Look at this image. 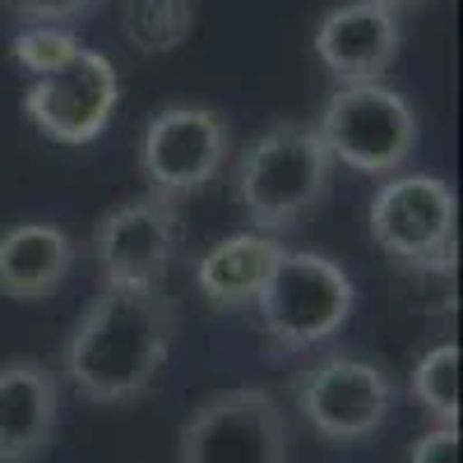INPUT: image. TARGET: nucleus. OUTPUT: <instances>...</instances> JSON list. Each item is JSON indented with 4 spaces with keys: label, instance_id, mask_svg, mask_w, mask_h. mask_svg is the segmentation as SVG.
<instances>
[{
    "label": "nucleus",
    "instance_id": "f257e3e1",
    "mask_svg": "<svg viewBox=\"0 0 463 463\" xmlns=\"http://www.w3.org/2000/svg\"><path fill=\"white\" fill-rule=\"evenodd\" d=\"M176 343V301L167 288H98L74 334L65 338L61 375L70 390L121 408L158 384Z\"/></svg>",
    "mask_w": 463,
    "mask_h": 463
},
{
    "label": "nucleus",
    "instance_id": "f03ea898",
    "mask_svg": "<svg viewBox=\"0 0 463 463\" xmlns=\"http://www.w3.org/2000/svg\"><path fill=\"white\" fill-rule=\"evenodd\" d=\"M334 176V158L316 126L306 121H274L260 130L246 148H237L232 163V200L246 213L255 232H279L297 227L311 213Z\"/></svg>",
    "mask_w": 463,
    "mask_h": 463
},
{
    "label": "nucleus",
    "instance_id": "7ed1b4c3",
    "mask_svg": "<svg viewBox=\"0 0 463 463\" xmlns=\"http://www.w3.org/2000/svg\"><path fill=\"white\" fill-rule=\"evenodd\" d=\"M353 306L357 288L338 260L316 250H283L250 311H260L274 353H311L353 320Z\"/></svg>",
    "mask_w": 463,
    "mask_h": 463
},
{
    "label": "nucleus",
    "instance_id": "20e7f679",
    "mask_svg": "<svg viewBox=\"0 0 463 463\" xmlns=\"http://www.w3.org/2000/svg\"><path fill=\"white\" fill-rule=\"evenodd\" d=\"M316 135L325 139L334 163L380 181L403 172L417 153V111L384 80L338 84L320 107Z\"/></svg>",
    "mask_w": 463,
    "mask_h": 463
},
{
    "label": "nucleus",
    "instance_id": "39448f33",
    "mask_svg": "<svg viewBox=\"0 0 463 463\" xmlns=\"http://www.w3.org/2000/svg\"><path fill=\"white\" fill-rule=\"evenodd\" d=\"M458 200L449 181L431 172L380 176L371 195V241L403 269L449 274L458 255Z\"/></svg>",
    "mask_w": 463,
    "mask_h": 463
},
{
    "label": "nucleus",
    "instance_id": "423d86ee",
    "mask_svg": "<svg viewBox=\"0 0 463 463\" xmlns=\"http://www.w3.org/2000/svg\"><path fill=\"white\" fill-rule=\"evenodd\" d=\"M176 463H292V427L269 390H218L181 421Z\"/></svg>",
    "mask_w": 463,
    "mask_h": 463
},
{
    "label": "nucleus",
    "instance_id": "0eeeda50",
    "mask_svg": "<svg viewBox=\"0 0 463 463\" xmlns=\"http://www.w3.org/2000/svg\"><path fill=\"white\" fill-rule=\"evenodd\" d=\"M297 412L329 445H366L394 412V380L357 353H325L297 375Z\"/></svg>",
    "mask_w": 463,
    "mask_h": 463
},
{
    "label": "nucleus",
    "instance_id": "6e6552de",
    "mask_svg": "<svg viewBox=\"0 0 463 463\" xmlns=\"http://www.w3.org/2000/svg\"><path fill=\"white\" fill-rule=\"evenodd\" d=\"M232 163V126L227 116L200 102H167L139 139V176L148 195L185 200Z\"/></svg>",
    "mask_w": 463,
    "mask_h": 463
},
{
    "label": "nucleus",
    "instance_id": "1a4fd4ad",
    "mask_svg": "<svg viewBox=\"0 0 463 463\" xmlns=\"http://www.w3.org/2000/svg\"><path fill=\"white\" fill-rule=\"evenodd\" d=\"M116 107H121V74L102 52H89V47H80L52 74H37L24 93V111L33 130L65 148L93 144L111 126Z\"/></svg>",
    "mask_w": 463,
    "mask_h": 463
},
{
    "label": "nucleus",
    "instance_id": "9d476101",
    "mask_svg": "<svg viewBox=\"0 0 463 463\" xmlns=\"http://www.w3.org/2000/svg\"><path fill=\"white\" fill-rule=\"evenodd\" d=\"M93 260L102 288H163L181 246L176 200L139 195L111 204L93 227Z\"/></svg>",
    "mask_w": 463,
    "mask_h": 463
},
{
    "label": "nucleus",
    "instance_id": "9b49d317",
    "mask_svg": "<svg viewBox=\"0 0 463 463\" xmlns=\"http://www.w3.org/2000/svg\"><path fill=\"white\" fill-rule=\"evenodd\" d=\"M403 43L399 10L375 0H343L316 28V56L334 74V84H371L384 80Z\"/></svg>",
    "mask_w": 463,
    "mask_h": 463
},
{
    "label": "nucleus",
    "instance_id": "f8f14e48",
    "mask_svg": "<svg viewBox=\"0 0 463 463\" xmlns=\"http://www.w3.org/2000/svg\"><path fill=\"white\" fill-rule=\"evenodd\" d=\"M61 421V384L37 357L0 362V458L33 463L52 449Z\"/></svg>",
    "mask_w": 463,
    "mask_h": 463
},
{
    "label": "nucleus",
    "instance_id": "ddd939ff",
    "mask_svg": "<svg viewBox=\"0 0 463 463\" xmlns=\"http://www.w3.org/2000/svg\"><path fill=\"white\" fill-rule=\"evenodd\" d=\"M283 241L269 232H232V237L213 241L195 260V292L213 306V311H250L264 279L274 274L283 260Z\"/></svg>",
    "mask_w": 463,
    "mask_h": 463
},
{
    "label": "nucleus",
    "instance_id": "4468645a",
    "mask_svg": "<svg viewBox=\"0 0 463 463\" xmlns=\"http://www.w3.org/2000/svg\"><path fill=\"white\" fill-rule=\"evenodd\" d=\"M80 246L56 222H14L0 232V297L10 301H43L65 279Z\"/></svg>",
    "mask_w": 463,
    "mask_h": 463
},
{
    "label": "nucleus",
    "instance_id": "2eb2a0df",
    "mask_svg": "<svg viewBox=\"0 0 463 463\" xmlns=\"http://www.w3.org/2000/svg\"><path fill=\"white\" fill-rule=\"evenodd\" d=\"M121 33L139 56H167L195 33V0H121Z\"/></svg>",
    "mask_w": 463,
    "mask_h": 463
},
{
    "label": "nucleus",
    "instance_id": "dca6fc26",
    "mask_svg": "<svg viewBox=\"0 0 463 463\" xmlns=\"http://www.w3.org/2000/svg\"><path fill=\"white\" fill-rule=\"evenodd\" d=\"M458 362H463L458 343H436L412 366L408 390L436 427H458Z\"/></svg>",
    "mask_w": 463,
    "mask_h": 463
},
{
    "label": "nucleus",
    "instance_id": "f3484780",
    "mask_svg": "<svg viewBox=\"0 0 463 463\" xmlns=\"http://www.w3.org/2000/svg\"><path fill=\"white\" fill-rule=\"evenodd\" d=\"M80 33L70 24H19L10 37V56L19 70H28L33 80L37 74H52L56 65H65L74 52H80Z\"/></svg>",
    "mask_w": 463,
    "mask_h": 463
},
{
    "label": "nucleus",
    "instance_id": "a211bd4d",
    "mask_svg": "<svg viewBox=\"0 0 463 463\" xmlns=\"http://www.w3.org/2000/svg\"><path fill=\"white\" fill-rule=\"evenodd\" d=\"M5 5L19 14V24H84L93 19L107 0H5Z\"/></svg>",
    "mask_w": 463,
    "mask_h": 463
},
{
    "label": "nucleus",
    "instance_id": "6ab92c4d",
    "mask_svg": "<svg viewBox=\"0 0 463 463\" xmlns=\"http://www.w3.org/2000/svg\"><path fill=\"white\" fill-rule=\"evenodd\" d=\"M408 463H463V440L458 427H431L408 454Z\"/></svg>",
    "mask_w": 463,
    "mask_h": 463
},
{
    "label": "nucleus",
    "instance_id": "aec40b11",
    "mask_svg": "<svg viewBox=\"0 0 463 463\" xmlns=\"http://www.w3.org/2000/svg\"><path fill=\"white\" fill-rule=\"evenodd\" d=\"M375 5H390V10H408V5H421V0H375Z\"/></svg>",
    "mask_w": 463,
    "mask_h": 463
},
{
    "label": "nucleus",
    "instance_id": "412c9836",
    "mask_svg": "<svg viewBox=\"0 0 463 463\" xmlns=\"http://www.w3.org/2000/svg\"><path fill=\"white\" fill-rule=\"evenodd\" d=\"M0 463H10V458H0Z\"/></svg>",
    "mask_w": 463,
    "mask_h": 463
}]
</instances>
